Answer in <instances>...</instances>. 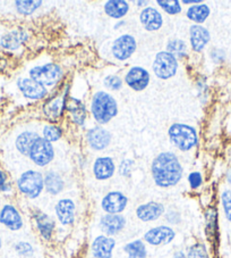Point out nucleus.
I'll return each instance as SVG.
<instances>
[{
	"mask_svg": "<svg viewBox=\"0 0 231 258\" xmlns=\"http://www.w3.org/2000/svg\"><path fill=\"white\" fill-rule=\"evenodd\" d=\"M151 173L158 186L170 188L181 180L183 167L176 155L172 153H162L153 161Z\"/></svg>",
	"mask_w": 231,
	"mask_h": 258,
	"instance_id": "obj_1",
	"label": "nucleus"
},
{
	"mask_svg": "<svg viewBox=\"0 0 231 258\" xmlns=\"http://www.w3.org/2000/svg\"><path fill=\"white\" fill-rule=\"evenodd\" d=\"M117 102L112 96L100 91L95 93L92 100V114L100 124H106L117 115Z\"/></svg>",
	"mask_w": 231,
	"mask_h": 258,
	"instance_id": "obj_2",
	"label": "nucleus"
},
{
	"mask_svg": "<svg viewBox=\"0 0 231 258\" xmlns=\"http://www.w3.org/2000/svg\"><path fill=\"white\" fill-rule=\"evenodd\" d=\"M168 133L173 145L183 151L190 150L197 144L196 131L194 127L186 125V124H172L169 127Z\"/></svg>",
	"mask_w": 231,
	"mask_h": 258,
	"instance_id": "obj_3",
	"label": "nucleus"
},
{
	"mask_svg": "<svg viewBox=\"0 0 231 258\" xmlns=\"http://www.w3.org/2000/svg\"><path fill=\"white\" fill-rule=\"evenodd\" d=\"M17 188L31 199L38 198L44 188V179L37 171H26L17 180Z\"/></svg>",
	"mask_w": 231,
	"mask_h": 258,
	"instance_id": "obj_4",
	"label": "nucleus"
},
{
	"mask_svg": "<svg viewBox=\"0 0 231 258\" xmlns=\"http://www.w3.org/2000/svg\"><path fill=\"white\" fill-rule=\"evenodd\" d=\"M63 75V70L56 64L39 66L30 71V77L42 86H55Z\"/></svg>",
	"mask_w": 231,
	"mask_h": 258,
	"instance_id": "obj_5",
	"label": "nucleus"
},
{
	"mask_svg": "<svg viewBox=\"0 0 231 258\" xmlns=\"http://www.w3.org/2000/svg\"><path fill=\"white\" fill-rule=\"evenodd\" d=\"M178 61L175 56L168 51L159 52L153 63V71L158 78L167 80L172 78L177 73Z\"/></svg>",
	"mask_w": 231,
	"mask_h": 258,
	"instance_id": "obj_6",
	"label": "nucleus"
},
{
	"mask_svg": "<svg viewBox=\"0 0 231 258\" xmlns=\"http://www.w3.org/2000/svg\"><path fill=\"white\" fill-rule=\"evenodd\" d=\"M53 155L55 154L51 142L44 138H39L31 148L29 156L38 166H46L53 159Z\"/></svg>",
	"mask_w": 231,
	"mask_h": 258,
	"instance_id": "obj_7",
	"label": "nucleus"
},
{
	"mask_svg": "<svg viewBox=\"0 0 231 258\" xmlns=\"http://www.w3.org/2000/svg\"><path fill=\"white\" fill-rule=\"evenodd\" d=\"M127 203L128 199L123 192L112 191L104 196L101 206L106 214H121L127 207Z\"/></svg>",
	"mask_w": 231,
	"mask_h": 258,
	"instance_id": "obj_8",
	"label": "nucleus"
},
{
	"mask_svg": "<svg viewBox=\"0 0 231 258\" xmlns=\"http://www.w3.org/2000/svg\"><path fill=\"white\" fill-rule=\"evenodd\" d=\"M175 237L176 232L170 226L160 225L149 230L144 234V240L152 246H161V244L170 243Z\"/></svg>",
	"mask_w": 231,
	"mask_h": 258,
	"instance_id": "obj_9",
	"label": "nucleus"
},
{
	"mask_svg": "<svg viewBox=\"0 0 231 258\" xmlns=\"http://www.w3.org/2000/svg\"><path fill=\"white\" fill-rule=\"evenodd\" d=\"M136 50V41L132 35H122L113 42L112 54L119 60H126Z\"/></svg>",
	"mask_w": 231,
	"mask_h": 258,
	"instance_id": "obj_10",
	"label": "nucleus"
},
{
	"mask_svg": "<svg viewBox=\"0 0 231 258\" xmlns=\"http://www.w3.org/2000/svg\"><path fill=\"white\" fill-rule=\"evenodd\" d=\"M126 225L125 217L121 214H106L101 217L100 228L106 237L116 235L122 232Z\"/></svg>",
	"mask_w": 231,
	"mask_h": 258,
	"instance_id": "obj_11",
	"label": "nucleus"
},
{
	"mask_svg": "<svg viewBox=\"0 0 231 258\" xmlns=\"http://www.w3.org/2000/svg\"><path fill=\"white\" fill-rule=\"evenodd\" d=\"M0 223L12 231H19L23 228V219L20 212L10 204L5 205L0 211Z\"/></svg>",
	"mask_w": 231,
	"mask_h": 258,
	"instance_id": "obj_12",
	"label": "nucleus"
},
{
	"mask_svg": "<svg viewBox=\"0 0 231 258\" xmlns=\"http://www.w3.org/2000/svg\"><path fill=\"white\" fill-rule=\"evenodd\" d=\"M164 214V206L157 202H150L140 205L136 210V215L143 222H153Z\"/></svg>",
	"mask_w": 231,
	"mask_h": 258,
	"instance_id": "obj_13",
	"label": "nucleus"
},
{
	"mask_svg": "<svg viewBox=\"0 0 231 258\" xmlns=\"http://www.w3.org/2000/svg\"><path fill=\"white\" fill-rule=\"evenodd\" d=\"M114 247L116 241L113 238L99 235L92 243V253L95 258H111Z\"/></svg>",
	"mask_w": 231,
	"mask_h": 258,
	"instance_id": "obj_14",
	"label": "nucleus"
},
{
	"mask_svg": "<svg viewBox=\"0 0 231 258\" xmlns=\"http://www.w3.org/2000/svg\"><path fill=\"white\" fill-rule=\"evenodd\" d=\"M125 81L133 90L142 91L148 87L150 82V74L148 71L142 68H133L127 73Z\"/></svg>",
	"mask_w": 231,
	"mask_h": 258,
	"instance_id": "obj_15",
	"label": "nucleus"
},
{
	"mask_svg": "<svg viewBox=\"0 0 231 258\" xmlns=\"http://www.w3.org/2000/svg\"><path fill=\"white\" fill-rule=\"evenodd\" d=\"M17 86L22 93L30 99H40L47 95V89L32 79H20Z\"/></svg>",
	"mask_w": 231,
	"mask_h": 258,
	"instance_id": "obj_16",
	"label": "nucleus"
},
{
	"mask_svg": "<svg viewBox=\"0 0 231 258\" xmlns=\"http://www.w3.org/2000/svg\"><path fill=\"white\" fill-rule=\"evenodd\" d=\"M56 215L63 225H70L75 221V204L70 199H61L56 205Z\"/></svg>",
	"mask_w": 231,
	"mask_h": 258,
	"instance_id": "obj_17",
	"label": "nucleus"
},
{
	"mask_svg": "<svg viewBox=\"0 0 231 258\" xmlns=\"http://www.w3.org/2000/svg\"><path fill=\"white\" fill-rule=\"evenodd\" d=\"M111 135L102 127H93L87 132V141L93 149L102 150L110 144Z\"/></svg>",
	"mask_w": 231,
	"mask_h": 258,
	"instance_id": "obj_18",
	"label": "nucleus"
},
{
	"mask_svg": "<svg viewBox=\"0 0 231 258\" xmlns=\"http://www.w3.org/2000/svg\"><path fill=\"white\" fill-rule=\"evenodd\" d=\"M190 44L195 51H202L210 41V32L202 25L190 26Z\"/></svg>",
	"mask_w": 231,
	"mask_h": 258,
	"instance_id": "obj_19",
	"label": "nucleus"
},
{
	"mask_svg": "<svg viewBox=\"0 0 231 258\" xmlns=\"http://www.w3.org/2000/svg\"><path fill=\"white\" fill-rule=\"evenodd\" d=\"M141 22L148 31H157L162 26V16L152 7H148L141 13Z\"/></svg>",
	"mask_w": 231,
	"mask_h": 258,
	"instance_id": "obj_20",
	"label": "nucleus"
},
{
	"mask_svg": "<svg viewBox=\"0 0 231 258\" xmlns=\"http://www.w3.org/2000/svg\"><path fill=\"white\" fill-rule=\"evenodd\" d=\"M93 172L97 180H108L114 173V164L110 157H100L97 158L94 166H93Z\"/></svg>",
	"mask_w": 231,
	"mask_h": 258,
	"instance_id": "obj_21",
	"label": "nucleus"
},
{
	"mask_svg": "<svg viewBox=\"0 0 231 258\" xmlns=\"http://www.w3.org/2000/svg\"><path fill=\"white\" fill-rule=\"evenodd\" d=\"M34 219L35 223H37V228L40 234L42 235V238L46 240H50L52 237L53 230H55V221H53L50 216H48L42 212H38L37 214H35Z\"/></svg>",
	"mask_w": 231,
	"mask_h": 258,
	"instance_id": "obj_22",
	"label": "nucleus"
},
{
	"mask_svg": "<svg viewBox=\"0 0 231 258\" xmlns=\"http://www.w3.org/2000/svg\"><path fill=\"white\" fill-rule=\"evenodd\" d=\"M29 35L25 31H12V32L7 33L2 38V46L5 49H10V50H14V49L19 48L22 43H24L28 40Z\"/></svg>",
	"mask_w": 231,
	"mask_h": 258,
	"instance_id": "obj_23",
	"label": "nucleus"
},
{
	"mask_svg": "<svg viewBox=\"0 0 231 258\" xmlns=\"http://www.w3.org/2000/svg\"><path fill=\"white\" fill-rule=\"evenodd\" d=\"M130 6L124 0H110L104 5V12L112 19H122L127 14Z\"/></svg>",
	"mask_w": 231,
	"mask_h": 258,
	"instance_id": "obj_24",
	"label": "nucleus"
},
{
	"mask_svg": "<svg viewBox=\"0 0 231 258\" xmlns=\"http://www.w3.org/2000/svg\"><path fill=\"white\" fill-rule=\"evenodd\" d=\"M44 188L50 195L60 194L64 189V181L56 172H49L44 177Z\"/></svg>",
	"mask_w": 231,
	"mask_h": 258,
	"instance_id": "obj_25",
	"label": "nucleus"
},
{
	"mask_svg": "<svg viewBox=\"0 0 231 258\" xmlns=\"http://www.w3.org/2000/svg\"><path fill=\"white\" fill-rule=\"evenodd\" d=\"M38 133L24 132L16 139V148L23 155H30V150L35 141L39 139Z\"/></svg>",
	"mask_w": 231,
	"mask_h": 258,
	"instance_id": "obj_26",
	"label": "nucleus"
},
{
	"mask_svg": "<svg viewBox=\"0 0 231 258\" xmlns=\"http://www.w3.org/2000/svg\"><path fill=\"white\" fill-rule=\"evenodd\" d=\"M124 251L127 253L128 258H146L148 251H146L145 243L142 240H134L128 242L124 247Z\"/></svg>",
	"mask_w": 231,
	"mask_h": 258,
	"instance_id": "obj_27",
	"label": "nucleus"
},
{
	"mask_svg": "<svg viewBox=\"0 0 231 258\" xmlns=\"http://www.w3.org/2000/svg\"><path fill=\"white\" fill-rule=\"evenodd\" d=\"M208 15H210V8H208V6L204 5V4L189 7L187 11L188 19L198 24L203 23L207 19Z\"/></svg>",
	"mask_w": 231,
	"mask_h": 258,
	"instance_id": "obj_28",
	"label": "nucleus"
},
{
	"mask_svg": "<svg viewBox=\"0 0 231 258\" xmlns=\"http://www.w3.org/2000/svg\"><path fill=\"white\" fill-rule=\"evenodd\" d=\"M69 112L73 114V119L79 125H82L84 123V119H85V108L81 101H78L74 98H70L69 105H68Z\"/></svg>",
	"mask_w": 231,
	"mask_h": 258,
	"instance_id": "obj_29",
	"label": "nucleus"
},
{
	"mask_svg": "<svg viewBox=\"0 0 231 258\" xmlns=\"http://www.w3.org/2000/svg\"><path fill=\"white\" fill-rule=\"evenodd\" d=\"M41 4L42 2H40V0L39 2H34V0H25V2L24 0H17L15 2L17 11L23 15L33 14L34 11H37L41 6Z\"/></svg>",
	"mask_w": 231,
	"mask_h": 258,
	"instance_id": "obj_30",
	"label": "nucleus"
},
{
	"mask_svg": "<svg viewBox=\"0 0 231 258\" xmlns=\"http://www.w3.org/2000/svg\"><path fill=\"white\" fill-rule=\"evenodd\" d=\"M167 49L169 54L181 58V57H184L186 55L187 46H186V43L184 41H181V40H172V41H169Z\"/></svg>",
	"mask_w": 231,
	"mask_h": 258,
	"instance_id": "obj_31",
	"label": "nucleus"
},
{
	"mask_svg": "<svg viewBox=\"0 0 231 258\" xmlns=\"http://www.w3.org/2000/svg\"><path fill=\"white\" fill-rule=\"evenodd\" d=\"M186 258H210L206 246L204 243H195L187 249Z\"/></svg>",
	"mask_w": 231,
	"mask_h": 258,
	"instance_id": "obj_32",
	"label": "nucleus"
},
{
	"mask_svg": "<svg viewBox=\"0 0 231 258\" xmlns=\"http://www.w3.org/2000/svg\"><path fill=\"white\" fill-rule=\"evenodd\" d=\"M158 4L169 15H177L181 12V6L178 0H158Z\"/></svg>",
	"mask_w": 231,
	"mask_h": 258,
	"instance_id": "obj_33",
	"label": "nucleus"
},
{
	"mask_svg": "<svg viewBox=\"0 0 231 258\" xmlns=\"http://www.w3.org/2000/svg\"><path fill=\"white\" fill-rule=\"evenodd\" d=\"M61 135H63V132H61V130L58 126L47 125V126H44V128H43L44 139L48 140L49 142L59 140L61 138Z\"/></svg>",
	"mask_w": 231,
	"mask_h": 258,
	"instance_id": "obj_34",
	"label": "nucleus"
},
{
	"mask_svg": "<svg viewBox=\"0 0 231 258\" xmlns=\"http://www.w3.org/2000/svg\"><path fill=\"white\" fill-rule=\"evenodd\" d=\"M221 202L226 220L231 223V190H225L222 192Z\"/></svg>",
	"mask_w": 231,
	"mask_h": 258,
	"instance_id": "obj_35",
	"label": "nucleus"
},
{
	"mask_svg": "<svg viewBox=\"0 0 231 258\" xmlns=\"http://www.w3.org/2000/svg\"><path fill=\"white\" fill-rule=\"evenodd\" d=\"M15 250L17 253L23 257H31L34 253V249L31 246L29 242H24L21 241L19 243L15 244Z\"/></svg>",
	"mask_w": 231,
	"mask_h": 258,
	"instance_id": "obj_36",
	"label": "nucleus"
},
{
	"mask_svg": "<svg viewBox=\"0 0 231 258\" xmlns=\"http://www.w3.org/2000/svg\"><path fill=\"white\" fill-rule=\"evenodd\" d=\"M104 86L110 89V90H119L123 86V81L121 78L116 77V75H109L104 79Z\"/></svg>",
	"mask_w": 231,
	"mask_h": 258,
	"instance_id": "obj_37",
	"label": "nucleus"
},
{
	"mask_svg": "<svg viewBox=\"0 0 231 258\" xmlns=\"http://www.w3.org/2000/svg\"><path fill=\"white\" fill-rule=\"evenodd\" d=\"M188 183L192 189H197L203 183V177L201 173L198 172H193L188 175Z\"/></svg>",
	"mask_w": 231,
	"mask_h": 258,
	"instance_id": "obj_38",
	"label": "nucleus"
},
{
	"mask_svg": "<svg viewBox=\"0 0 231 258\" xmlns=\"http://www.w3.org/2000/svg\"><path fill=\"white\" fill-rule=\"evenodd\" d=\"M59 105H60V99H57L55 101H52L51 106H47L46 109L50 108V110L46 112L48 114V116H59V113L61 109V106Z\"/></svg>",
	"mask_w": 231,
	"mask_h": 258,
	"instance_id": "obj_39",
	"label": "nucleus"
},
{
	"mask_svg": "<svg viewBox=\"0 0 231 258\" xmlns=\"http://www.w3.org/2000/svg\"><path fill=\"white\" fill-rule=\"evenodd\" d=\"M8 190H10V184L7 183V176L5 173L0 170V191L6 192Z\"/></svg>",
	"mask_w": 231,
	"mask_h": 258,
	"instance_id": "obj_40",
	"label": "nucleus"
},
{
	"mask_svg": "<svg viewBox=\"0 0 231 258\" xmlns=\"http://www.w3.org/2000/svg\"><path fill=\"white\" fill-rule=\"evenodd\" d=\"M173 258H186V253L184 251H177L173 255Z\"/></svg>",
	"mask_w": 231,
	"mask_h": 258,
	"instance_id": "obj_41",
	"label": "nucleus"
},
{
	"mask_svg": "<svg viewBox=\"0 0 231 258\" xmlns=\"http://www.w3.org/2000/svg\"><path fill=\"white\" fill-rule=\"evenodd\" d=\"M198 3H201V2H199V0H194V2H192V0H184V4H196L197 5Z\"/></svg>",
	"mask_w": 231,
	"mask_h": 258,
	"instance_id": "obj_42",
	"label": "nucleus"
},
{
	"mask_svg": "<svg viewBox=\"0 0 231 258\" xmlns=\"http://www.w3.org/2000/svg\"><path fill=\"white\" fill-rule=\"evenodd\" d=\"M226 179H228V182L231 184V170H229L228 174H226Z\"/></svg>",
	"mask_w": 231,
	"mask_h": 258,
	"instance_id": "obj_43",
	"label": "nucleus"
},
{
	"mask_svg": "<svg viewBox=\"0 0 231 258\" xmlns=\"http://www.w3.org/2000/svg\"><path fill=\"white\" fill-rule=\"evenodd\" d=\"M2 244H3V242H2V238H0V249H2Z\"/></svg>",
	"mask_w": 231,
	"mask_h": 258,
	"instance_id": "obj_44",
	"label": "nucleus"
}]
</instances>
